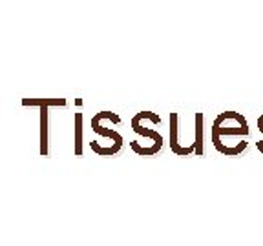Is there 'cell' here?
Here are the masks:
<instances>
[{
	"mask_svg": "<svg viewBox=\"0 0 263 246\" xmlns=\"http://www.w3.org/2000/svg\"><path fill=\"white\" fill-rule=\"evenodd\" d=\"M132 130L141 137V139H136L130 142L132 150H134L137 155L152 157V155H157V153L163 150V144H164L163 135H161L157 130L148 128L146 124H144V111H139V113L134 115V119H132Z\"/></svg>",
	"mask_w": 263,
	"mask_h": 246,
	"instance_id": "obj_3",
	"label": "cell"
},
{
	"mask_svg": "<svg viewBox=\"0 0 263 246\" xmlns=\"http://www.w3.org/2000/svg\"><path fill=\"white\" fill-rule=\"evenodd\" d=\"M194 153L197 157H205V115L196 113L194 115Z\"/></svg>",
	"mask_w": 263,
	"mask_h": 246,
	"instance_id": "obj_5",
	"label": "cell"
},
{
	"mask_svg": "<svg viewBox=\"0 0 263 246\" xmlns=\"http://www.w3.org/2000/svg\"><path fill=\"white\" fill-rule=\"evenodd\" d=\"M168 130H170V150L176 153L177 157H189L194 153V148H189L185 144L181 142V137H179V115L176 111L170 113V124H168Z\"/></svg>",
	"mask_w": 263,
	"mask_h": 246,
	"instance_id": "obj_4",
	"label": "cell"
},
{
	"mask_svg": "<svg viewBox=\"0 0 263 246\" xmlns=\"http://www.w3.org/2000/svg\"><path fill=\"white\" fill-rule=\"evenodd\" d=\"M256 126H258V131L263 135V113L258 117V122H256ZM256 148H258L259 153H263V140H258V142H256Z\"/></svg>",
	"mask_w": 263,
	"mask_h": 246,
	"instance_id": "obj_9",
	"label": "cell"
},
{
	"mask_svg": "<svg viewBox=\"0 0 263 246\" xmlns=\"http://www.w3.org/2000/svg\"><path fill=\"white\" fill-rule=\"evenodd\" d=\"M82 128H84V117H82L81 111H77L73 117V153L77 157L82 155V144H84Z\"/></svg>",
	"mask_w": 263,
	"mask_h": 246,
	"instance_id": "obj_7",
	"label": "cell"
},
{
	"mask_svg": "<svg viewBox=\"0 0 263 246\" xmlns=\"http://www.w3.org/2000/svg\"><path fill=\"white\" fill-rule=\"evenodd\" d=\"M104 117H106V111H99L97 115H93V119H91L90 124H91L93 133L101 135L104 140H91L90 148L93 150V153H97V155H101V157H114L121 152L124 139L117 130L106 126Z\"/></svg>",
	"mask_w": 263,
	"mask_h": 246,
	"instance_id": "obj_2",
	"label": "cell"
},
{
	"mask_svg": "<svg viewBox=\"0 0 263 246\" xmlns=\"http://www.w3.org/2000/svg\"><path fill=\"white\" fill-rule=\"evenodd\" d=\"M252 130L249 120L238 111H223L212 124V144L216 152L225 157H239L249 146Z\"/></svg>",
	"mask_w": 263,
	"mask_h": 246,
	"instance_id": "obj_1",
	"label": "cell"
},
{
	"mask_svg": "<svg viewBox=\"0 0 263 246\" xmlns=\"http://www.w3.org/2000/svg\"><path fill=\"white\" fill-rule=\"evenodd\" d=\"M66 98H22V106L26 108H51V106H66Z\"/></svg>",
	"mask_w": 263,
	"mask_h": 246,
	"instance_id": "obj_8",
	"label": "cell"
},
{
	"mask_svg": "<svg viewBox=\"0 0 263 246\" xmlns=\"http://www.w3.org/2000/svg\"><path fill=\"white\" fill-rule=\"evenodd\" d=\"M39 113H41V135H39V153L41 157L49 155V108H39Z\"/></svg>",
	"mask_w": 263,
	"mask_h": 246,
	"instance_id": "obj_6",
	"label": "cell"
}]
</instances>
